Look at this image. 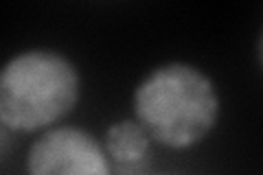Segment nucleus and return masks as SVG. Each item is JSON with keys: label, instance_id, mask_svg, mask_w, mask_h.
Here are the masks:
<instances>
[{"label": "nucleus", "instance_id": "1", "mask_svg": "<svg viewBox=\"0 0 263 175\" xmlns=\"http://www.w3.org/2000/svg\"><path fill=\"white\" fill-rule=\"evenodd\" d=\"M132 112L154 143L171 151H186L211 136L221 101L215 81L202 68L167 62L136 83Z\"/></svg>", "mask_w": 263, "mask_h": 175}, {"label": "nucleus", "instance_id": "2", "mask_svg": "<svg viewBox=\"0 0 263 175\" xmlns=\"http://www.w3.org/2000/svg\"><path fill=\"white\" fill-rule=\"evenodd\" d=\"M79 96L81 74L70 57L29 48L0 72V125L13 134L46 131L75 110Z\"/></svg>", "mask_w": 263, "mask_h": 175}, {"label": "nucleus", "instance_id": "3", "mask_svg": "<svg viewBox=\"0 0 263 175\" xmlns=\"http://www.w3.org/2000/svg\"><path fill=\"white\" fill-rule=\"evenodd\" d=\"M27 175H112V160L90 131L55 125L42 131L27 151Z\"/></svg>", "mask_w": 263, "mask_h": 175}, {"label": "nucleus", "instance_id": "4", "mask_svg": "<svg viewBox=\"0 0 263 175\" xmlns=\"http://www.w3.org/2000/svg\"><path fill=\"white\" fill-rule=\"evenodd\" d=\"M154 140L134 116L114 121L103 134V147L117 164H138L149 153Z\"/></svg>", "mask_w": 263, "mask_h": 175}, {"label": "nucleus", "instance_id": "5", "mask_svg": "<svg viewBox=\"0 0 263 175\" xmlns=\"http://www.w3.org/2000/svg\"><path fill=\"white\" fill-rule=\"evenodd\" d=\"M257 60H259V66L263 70V29L259 33V40H257Z\"/></svg>", "mask_w": 263, "mask_h": 175}]
</instances>
